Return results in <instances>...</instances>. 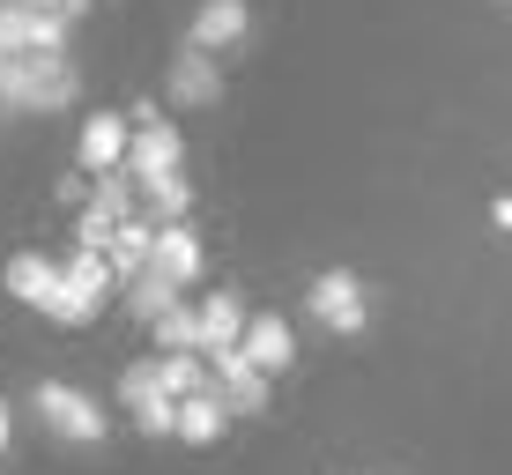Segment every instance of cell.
<instances>
[{
	"instance_id": "6da1fadb",
	"label": "cell",
	"mask_w": 512,
	"mask_h": 475,
	"mask_svg": "<svg viewBox=\"0 0 512 475\" xmlns=\"http://www.w3.org/2000/svg\"><path fill=\"white\" fill-rule=\"evenodd\" d=\"M0 97L60 112V104H75V67H67V52H8L0 60Z\"/></svg>"
},
{
	"instance_id": "7a4b0ae2",
	"label": "cell",
	"mask_w": 512,
	"mask_h": 475,
	"mask_svg": "<svg viewBox=\"0 0 512 475\" xmlns=\"http://www.w3.org/2000/svg\"><path fill=\"white\" fill-rule=\"evenodd\" d=\"M30 416H38L52 438H67V446H104L97 401L82 394V386H67V379H38V386H30Z\"/></svg>"
},
{
	"instance_id": "3957f363",
	"label": "cell",
	"mask_w": 512,
	"mask_h": 475,
	"mask_svg": "<svg viewBox=\"0 0 512 475\" xmlns=\"http://www.w3.org/2000/svg\"><path fill=\"white\" fill-rule=\"evenodd\" d=\"M305 312H312L327 334H364V327H372V297H364V283H357L349 268H327L320 283H312Z\"/></svg>"
},
{
	"instance_id": "277c9868",
	"label": "cell",
	"mask_w": 512,
	"mask_h": 475,
	"mask_svg": "<svg viewBox=\"0 0 512 475\" xmlns=\"http://www.w3.org/2000/svg\"><path fill=\"white\" fill-rule=\"evenodd\" d=\"M127 119H134V134H127V171H134V179H164V171L186 164L179 127L156 119V104H141V112H127Z\"/></svg>"
},
{
	"instance_id": "5b68a950",
	"label": "cell",
	"mask_w": 512,
	"mask_h": 475,
	"mask_svg": "<svg viewBox=\"0 0 512 475\" xmlns=\"http://www.w3.org/2000/svg\"><path fill=\"white\" fill-rule=\"evenodd\" d=\"M8 52H67V15L30 8V0H0V60Z\"/></svg>"
},
{
	"instance_id": "8992f818",
	"label": "cell",
	"mask_w": 512,
	"mask_h": 475,
	"mask_svg": "<svg viewBox=\"0 0 512 475\" xmlns=\"http://www.w3.org/2000/svg\"><path fill=\"white\" fill-rule=\"evenodd\" d=\"M201 357H208V379H216V394H223L231 416H260L268 409V372H253L245 349H201Z\"/></svg>"
},
{
	"instance_id": "52a82bcc",
	"label": "cell",
	"mask_w": 512,
	"mask_h": 475,
	"mask_svg": "<svg viewBox=\"0 0 512 475\" xmlns=\"http://www.w3.org/2000/svg\"><path fill=\"white\" fill-rule=\"evenodd\" d=\"M238 349H245V364H253V372H268V379H282V372L297 364V334H290V320H275V312H245Z\"/></svg>"
},
{
	"instance_id": "ba28073f",
	"label": "cell",
	"mask_w": 512,
	"mask_h": 475,
	"mask_svg": "<svg viewBox=\"0 0 512 475\" xmlns=\"http://www.w3.org/2000/svg\"><path fill=\"white\" fill-rule=\"evenodd\" d=\"M201 231H193V216L186 223H156V260H149V268L156 275H164V283L171 290H193V283H201Z\"/></svg>"
},
{
	"instance_id": "9c48e42d",
	"label": "cell",
	"mask_w": 512,
	"mask_h": 475,
	"mask_svg": "<svg viewBox=\"0 0 512 475\" xmlns=\"http://www.w3.org/2000/svg\"><path fill=\"white\" fill-rule=\"evenodd\" d=\"M127 134H134V119H119V112L82 119V134H75V164H82V171H119V164H127Z\"/></svg>"
},
{
	"instance_id": "30bf717a",
	"label": "cell",
	"mask_w": 512,
	"mask_h": 475,
	"mask_svg": "<svg viewBox=\"0 0 512 475\" xmlns=\"http://www.w3.org/2000/svg\"><path fill=\"white\" fill-rule=\"evenodd\" d=\"M223 97V67H216V52H179L171 60V104H186V112H201V104H216Z\"/></svg>"
},
{
	"instance_id": "8fae6325",
	"label": "cell",
	"mask_w": 512,
	"mask_h": 475,
	"mask_svg": "<svg viewBox=\"0 0 512 475\" xmlns=\"http://www.w3.org/2000/svg\"><path fill=\"white\" fill-rule=\"evenodd\" d=\"M245 30H253V15H245V0H201V15H193L186 45H193V52H223V45H238Z\"/></svg>"
},
{
	"instance_id": "7c38bea8",
	"label": "cell",
	"mask_w": 512,
	"mask_h": 475,
	"mask_svg": "<svg viewBox=\"0 0 512 475\" xmlns=\"http://www.w3.org/2000/svg\"><path fill=\"white\" fill-rule=\"evenodd\" d=\"M104 260H112V275H119V290L134 283V275H149V260H156V223L149 216H134V223H119L112 245H104Z\"/></svg>"
},
{
	"instance_id": "4fadbf2b",
	"label": "cell",
	"mask_w": 512,
	"mask_h": 475,
	"mask_svg": "<svg viewBox=\"0 0 512 475\" xmlns=\"http://www.w3.org/2000/svg\"><path fill=\"white\" fill-rule=\"evenodd\" d=\"M8 297L15 305H30V312H45V297L60 290V260H45V253H8Z\"/></svg>"
},
{
	"instance_id": "5bb4252c",
	"label": "cell",
	"mask_w": 512,
	"mask_h": 475,
	"mask_svg": "<svg viewBox=\"0 0 512 475\" xmlns=\"http://www.w3.org/2000/svg\"><path fill=\"white\" fill-rule=\"evenodd\" d=\"M156 386H164L171 401H193V394H208V357L201 349H156Z\"/></svg>"
},
{
	"instance_id": "9a60e30c",
	"label": "cell",
	"mask_w": 512,
	"mask_h": 475,
	"mask_svg": "<svg viewBox=\"0 0 512 475\" xmlns=\"http://www.w3.org/2000/svg\"><path fill=\"white\" fill-rule=\"evenodd\" d=\"M223 424H231V409H223V394L208 386V394L179 401V431H171V438H186V446H216Z\"/></svg>"
},
{
	"instance_id": "2e32d148",
	"label": "cell",
	"mask_w": 512,
	"mask_h": 475,
	"mask_svg": "<svg viewBox=\"0 0 512 475\" xmlns=\"http://www.w3.org/2000/svg\"><path fill=\"white\" fill-rule=\"evenodd\" d=\"M90 208H97V216H112V223H134V216H141V179H134L127 164H119V171H97Z\"/></svg>"
},
{
	"instance_id": "e0dca14e",
	"label": "cell",
	"mask_w": 512,
	"mask_h": 475,
	"mask_svg": "<svg viewBox=\"0 0 512 475\" xmlns=\"http://www.w3.org/2000/svg\"><path fill=\"white\" fill-rule=\"evenodd\" d=\"M238 334H245V305L231 290H216V297H201V349H238Z\"/></svg>"
},
{
	"instance_id": "ac0fdd59",
	"label": "cell",
	"mask_w": 512,
	"mask_h": 475,
	"mask_svg": "<svg viewBox=\"0 0 512 475\" xmlns=\"http://www.w3.org/2000/svg\"><path fill=\"white\" fill-rule=\"evenodd\" d=\"M141 208H149V223H186V216H193V186L179 179V171L141 179Z\"/></svg>"
},
{
	"instance_id": "d6986e66",
	"label": "cell",
	"mask_w": 512,
	"mask_h": 475,
	"mask_svg": "<svg viewBox=\"0 0 512 475\" xmlns=\"http://www.w3.org/2000/svg\"><path fill=\"white\" fill-rule=\"evenodd\" d=\"M171 305H179V290H171V283H164L156 268H149V275H134V283H127V312H134L141 327H149V320H164Z\"/></svg>"
},
{
	"instance_id": "ffe728a7",
	"label": "cell",
	"mask_w": 512,
	"mask_h": 475,
	"mask_svg": "<svg viewBox=\"0 0 512 475\" xmlns=\"http://www.w3.org/2000/svg\"><path fill=\"white\" fill-rule=\"evenodd\" d=\"M97 312H104V297H90V290H75V283H67V275H60V290L45 297V320H60V327H90Z\"/></svg>"
},
{
	"instance_id": "44dd1931",
	"label": "cell",
	"mask_w": 512,
	"mask_h": 475,
	"mask_svg": "<svg viewBox=\"0 0 512 475\" xmlns=\"http://www.w3.org/2000/svg\"><path fill=\"white\" fill-rule=\"evenodd\" d=\"M149 327H156V349H201V305H186V297Z\"/></svg>"
},
{
	"instance_id": "7402d4cb",
	"label": "cell",
	"mask_w": 512,
	"mask_h": 475,
	"mask_svg": "<svg viewBox=\"0 0 512 475\" xmlns=\"http://www.w3.org/2000/svg\"><path fill=\"white\" fill-rule=\"evenodd\" d=\"M134 431H141V438H171V431H179V401H171V394H149V401L134 409Z\"/></svg>"
},
{
	"instance_id": "603a6c76",
	"label": "cell",
	"mask_w": 512,
	"mask_h": 475,
	"mask_svg": "<svg viewBox=\"0 0 512 475\" xmlns=\"http://www.w3.org/2000/svg\"><path fill=\"white\" fill-rule=\"evenodd\" d=\"M149 394H164V386H156V357H134L127 372H119V401H127V416H134Z\"/></svg>"
},
{
	"instance_id": "cb8c5ba5",
	"label": "cell",
	"mask_w": 512,
	"mask_h": 475,
	"mask_svg": "<svg viewBox=\"0 0 512 475\" xmlns=\"http://www.w3.org/2000/svg\"><path fill=\"white\" fill-rule=\"evenodd\" d=\"M112 231H119L112 216H97V208H82V223H75V245H82V253H104V245H112Z\"/></svg>"
},
{
	"instance_id": "d4e9b609",
	"label": "cell",
	"mask_w": 512,
	"mask_h": 475,
	"mask_svg": "<svg viewBox=\"0 0 512 475\" xmlns=\"http://www.w3.org/2000/svg\"><path fill=\"white\" fill-rule=\"evenodd\" d=\"M30 8H52V15H67V23H75V15L90 8V0H30Z\"/></svg>"
},
{
	"instance_id": "484cf974",
	"label": "cell",
	"mask_w": 512,
	"mask_h": 475,
	"mask_svg": "<svg viewBox=\"0 0 512 475\" xmlns=\"http://www.w3.org/2000/svg\"><path fill=\"white\" fill-rule=\"evenodd\" d=\"M8 446H15V409L0 401V461H8Z\"/></svg>"
},
{
	"instance_id": "4316f807",
	"label": "cell",
	"mask_w": 512,
	"mask_h": 475,
	"mask_svg": "<svg viewBox=\"0 0 512 475\" xmlns=\"http://www.w3.org/2000/svg\"><path fill=\"white\" fill-rule=\"evenodd\" d=\"M490 223H498V231H512V193H498V201H490Z\"/></svg>"
}]
</instances>
